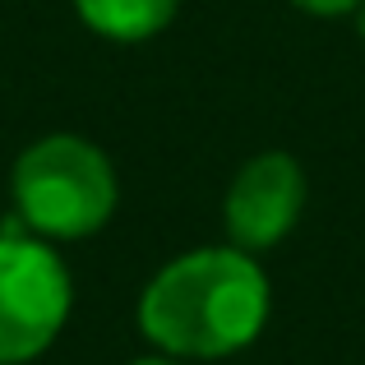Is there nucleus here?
<instances>
[{"label":"nucleus","instance_id":"nucleus-1","mask_svg":"<svg viewBox=\"0 0 365 365\" xmlns=\"http://www.w3.org/2000/svg\"><path fill=\"white\" fill-rule=\"evenodd\" d=\"M268 319V282L245 250H195L148 282L139 329L171 356H232Z\"/></svg>","mask_w":365,"mask_h":365},{"label":"nucleus","instance_id":"nucleus-2","mask_svg":"<svg viewBox=\"0 0 365 365\" xmlns=\"http://www.w3.org/2000/svg\"><path fill=\"white\" fill-rule=\"evenodd\" d=\"M14 204L42 236H93L116 208V171L98 143L79 134H46L14 162Z\"/></svg>","mask_w":365,"mask_h":365},{"label":"nucleus","instance_id":"nucleus-3","mask_svg":"<svg viewBox=\"0 0 365 365\" xmlns=\"http://www.w3.org/2000/svg\"><path fill=\"white\" fill-rule=\"evenodd\" d=\"M70 314V273L33 236H0V365L42 356Z\"/></svg>","mask_w":365,"mask_h":365},{"label":"nucleus","instance_id":"nucleus-4","mask_svg":"<svg viewBox=\"0 0 365 365\" xmlns=\"http://www.w3.org/2000/svg\"><path fill=\"white\" fill-rule=\"evenodd\" d=\"M305 208V171L287 153H259L227 190V232L236 250H268L296 227Z\"/></svg>","mask_w":365,"mask_h":365},{"label":"nucleus","instance_id":"nucleus-5","mask_svg":"<svg viewBox=\"0 0 365 365\" xmlns=\"http://www.w3.org/2000/svg\"><path fill=\"white\" fill-rule=\"evenodd\" d=\"M79 19L111 42H143L176 19L180 0H74Z\"/></svg>","mask_w":365,"mask_h":365},{"label":"nucleus","instance_id":"nucleus-6","mask_svg":"<svg viewBox=\"0 0 365 365\" xmlns=\"http://www.w3.org/2000/svg\"><path fill=\"white\" fill-rule=\"evenodd\" d=\"M292 5H301L305 14H347V9H356L361 0H292Z\"/></svg>","mask_w":365,"mask_h":365},{"label":"nucleus","instance_id":"nucleus-7","mask_svg":"<svg viewBox=\"0 0 365 365\" xmlns=\"http://www.w3.org/2000/svg\"><path fill=\"white\" fill-rule=\"evenodd\" d=\"M356 28H361V37H365V0L356 5Z\"/></svg>","mask_w":365,"mask_h":365},{"label":"nucleus","instance_id":"nucleus-8","mask_svg":"<svg viewBox=\"0 0 365 365\" xmlns=\"http://www.w3.org/2000/svg\"><path fill=\"white\" fill-rule=\"evenodd\" d=\"M134 365H176V361H162V356H148V361H134Z\"/></svg>","mask_w":365,"mask_h":365}]
</instances>
